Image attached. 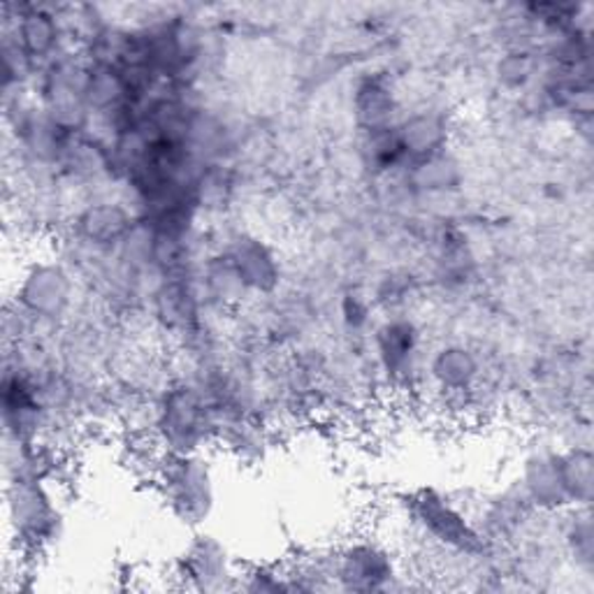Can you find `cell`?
Returning <instances> with one entry per match:
<instances>
[{
  "label": "cell",
  "instance_id": "6da1fadb",
  "mask_svg": "<svg viewBox=\"0 0 594 594\" xmlns=\"http://www.w3.org/2000/svg\"><path fill=\"white\" fill-rule=\"evenodd\" d=\"M170 490L172 504L186 516H203L212 504L209 477L201 462L193 458H182L170 467V477L165 481Z\"/></svg>",
  "mask_w": 594,
  "mask_h": 594
},
{
  "label": "cell",
  "instance_id": "7a4b0ae2",
  "mask_svg": "<svg viewBox=\"0 0 594 594\" xmlns=\"http://www.w3.org/2000/svg\"><path fill=\"white\" fill-rule=\"evenodd\" d=\"M419 516L423 518L425 527H430V532L437 534L444 541L460 544L469 539V529L465 521L442 500H434L432 494H423L419 500Z\"/></svg>",
  "mask_w": 594,
  "mask_h": 594
},
{
  "label": "cell",
  "instance_id": "3957f363",
  "mask_svg": "<svg viewBox=\"0 0 594 594\" xmlns=\"http://www.w3.org/2000/svg\"><path fill=\"white\" fill-rule=\"evenodd\" d=\"M381 355L388 365V369H404L413 355V332L409 325H388L381 332Z\"/></svg>",
  "mask_w": 594,
  "mask_h": 594
}]
</instances>
